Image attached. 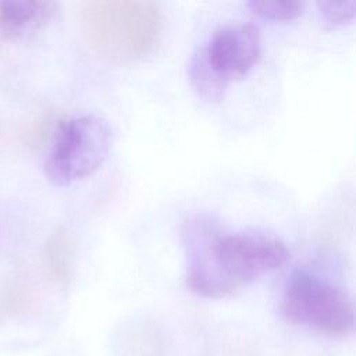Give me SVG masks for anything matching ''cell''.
<instances>
[{"label":"cell","mask_w":356,"mask_h":356,"mask_svg":"<svg viewBox=\"0 0 356 356\" xmlns=\"http://www.w3.org/2000/svg\"><path fill=\"white\" fill-rule=\"evenodd\" d=\"M186 259V285L203 298H224L280 268L289 257L286 246L260 234H222L204 216H192L181 227Z\"/></svg>","instance_id":"6da1fadb"},{"label":"cell","mask_w":356,"mask_h":356,"mask_svg":"<svg viewBox=\"0 0 356 356\" xmlns=\"http://www.w3.org/2000/svg\"><path fill=\"white\" fill-rule=\"evenodd\" d=\"M281 310L293 324L331 337L353 330L355 313L349 295L335 284L307 270L295 271L284 289Z\"/></svg>","instance_id":"277c9868"},{"label":"cell","mask_w":356,"mask_h":356,"mask_svg":"<svg viewBox=\"0 0 356 356\" xmlns=\"http://www.w3.org/2000/svg\"><path fill=\"white\" fill-rule=\"evenodd\" d=\"M113 129L107 120L83 114L64 121L46 160L47 179L56 186H68L93 174L107 159Z\"/></svg>","instance_id":"5b68a950"},{"label":"cell","mask_w":356,"mask_h":356,"mask_svg":"<svg viewBox=\"0 0 356 356\" xmlns=\"http://www.w3.org/2000/svg\"><path fill=\"white\" fill-rule=\"evenodd\" d=\"M355 1H320L317 10L320 18L330 25H343L355 17Z\"/></svg>","instance_id":"9c48e42d"},{"label":"cell","mask_w":356,"mask_h":356,"mask_svg":"<svg viewBox=\"0 0 356 356\" xmlns=\"http://www.w3.org/2000/svg\"><path fill=\"white\" fill-rule=\"evenodd\" d=\"M261 39L252 24L218 28L191 60L189 78L204 100H218L227 85L243 78L259 61Z\"/></svg>","instance_id":"3957f363"},{"label":"cell","mask_w":356,"mask_h":356,"mask_svg":"<svg viewBox=\"0 0 356 356\" xmlns=\"http://www.w3.org/2000/svg\"><path fill=\"white\" fill-rule=\"evenodd\" d=\"M3 323V309L0 307V324Z\"/></svg>","instance_id":"30bf717a"},{"label":"cell","mask_w":356,"mask_h":356,"mask_svg":"<svg viewBox=\"0 0 356 356\" xmlns=\"http://www.w3.org/2000/svg\"><path fill=\"white\" fill-rule=\"evenodd\" d=\"M88 44L102 57L118 63L150 54L161 33V15L152 1H88L81 10Z\"/></svg>","instance_id":"7a4b0ae2"},{"label":"cell","mask_w":356,"mask_h":356,"mask_svg":"<svg viewBox=\"0 0 356 356\" xmlns=\"http://www.w3.org/2000/svg\"><path fill=\"white\" fill-rule=\"evenodd\" d=\"M44 263L49 275L60 285L70 281L72 270V242L64 228L53 231L44 245Z\"/></svg>","instance_id":"52a82bcc"},{"label":"cell","mask_w":356,"mask_h":356,"mask_svg":"<svg viewBox=\"0 0 356 356\" xmlns=\"http://www.w3.org/2000/svg\"><path fill=\"white\" fill-rule=\"evenodd\" d=\"M56 11L54 1H0V38L11 40L26 36L44 26Z\"/></svg>","instance_id":"8992f818"},{"label":"cell","mask_w":356,"mask_h":356,"mask_svg":"<svg viewBox=\"0 0 356 356\" xmlns=\"http://www.w3.org/2000/svg\"><path fill=\"white\" fill-rule=\"evenodd\" d=\"M248 7L259 17L270 21H291L298 18L303 10V1H250Z\"/></svg>","instance_id":"ba28073f"}]
</instances>
